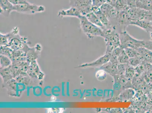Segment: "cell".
Returning a JSON list of instances; mask_svg holds the SVG:
<instances>
[{
    "instance_id": "6da1fadb",
    "label": "cell",
    "mask_w": 152,
    "mask_h": 113,
    "mask_svg": "<svg viewBox=\"0 0 152 113\" xmlns=\"http://www.w3.org/2000/svg\"><path fill=\"white\" fill-rule=\"evenodd\" d=\"M103 31V38H104L107 48L106 54H111L114 49L121 46L120 33L111 27L107 28Z\"/></svg>"
},
{
    "instance_id": "7a4b0ae2",
    "label": "cell",
    "mask_w": 152,
    "mask_h": 113,
    "mask_svg": "<svg viewBox=\"0 0 152 113\" xmlns=\"http://www.w3.org/2000/svg\"><path fill=\"white\" fill-rule=\"evenodd\" d=\"M78 19L83 32L90 39H92L96 37H103V30L91 22L85 16H81Z\"/></svg>"
},
{
    "instance_id": "3957f363",
    "label": "cell",
    "mask_w": 152,
    "mask_h": 113,
    "mask_svg": "<svg viewBox=\"0 0 152 113\" xmlns=\"http://www.w3.org/2000/svg\"><path fill=\"white\" fill-rule=\"evenodd\" d=\"M131 20L127 11L119 12L115 18L110 21V27L114 28L119 33L125 31L126 29L130 25Z\"/></svg>"
},
{
    "instance_id": "277c9868",
    "label": "cell",
    "mask_w": 152,
    "mask_h": 113,
    "mask_svg": "<svg viewBox=\"0 0 152 113\" xmlns=\"http://www.w3.org/2000/svg\"><path fill=\"white\" fill-rule=\"evenodd\" d=\"M120 38L121 46L123 49L130 48L137 50L143 48L144 41L135 39L126 31L120 33Z\"/></svg>"
},
{
    "instance_id": "5b68a950",
    "label": "cell",
    "mask_w": 152,
    "mask_h": 113,
    "mask_svg": "<svg viewBox=\"0 0 152 113\" xmlns=\"http://www.w3.org/2000/svg\"><path fill=\"white\" fill-rule=\"evenodd\" d=\"M45 10L43 5H37L29 2L22 4L14 5V12L25 14H32L43 13Z\"/></svg>"
},
{
    "instance_id": "8992f818",
    "label": "cell",
    "mask_w": 152,
    "mask_h": 113,
    "mask_svg": "<svg viewBox=\"0 0 152 113\" xmlns=\"http://www.w3.org/2000/svg\"><path fill=\"white\" fill-rule=\"evenodd\" d=\"M127 12L131 21L142 19L150 20L152 17V11L145 10L137 7L129 8Z\"/></svg>"
},
{
    "instance_id": "52a82bcc",
    "label": "cell",
    "mask_w": 152,
    "mask_h": 113,
    "mask_svg": "<svg viewBox=\"0 0 152 113\" xmlns=\"http://www.w3.org/2000/svg\"><path fill=\"white\" fill-rule=\"evenodd\" d=\"M69 1L70 6L77 8L83 16H85L92 12V0H69Z\"/></svg>"
},
{
    "instance_id": "ba28073f",
    "label": "cell",
    "mask_w": 152,
    "mask_h": 113,
    "mask_svg": "<svg viewBox=\"0 0 152 113\" xmlns=\"http://www.w3.org/2000/svg\"><path fill=\"white\" fill-rule=\"evenodd\" d=\"M102 13L106 16L109 21L115 18L119 13L114 6L106 3L99 7Z\"/></svg>"
},
{
    "instance_id": "9c48e42d",
    "label": "cell",
    "mask_w": 152,
    "mask_h": 113,
    "mask_svg": "<svg viewBox=\"0 0 152 113\" xmlns=\"http://www.w3.org/2000/svg\"><path fill=\"white\" fill-rule=\"evenodd\" d=\"M58 16L61 18L72 17H77L79 19L83 16L77 8L71 6L69 9H62L59 10L58 12Z\"/></svg>"
},
{
    "instance_id": "30bf717a",
    "label": "cell",
    "mask_w": 152,
    "mask_h": 113,
    "mask_svg": "<svg viewBox=\"0 0 152 113\" xmlns=\"http://www.w3.org/2000/svg\"><path fill=\"white\" fill-rule=\"evenodd\" d=\"M14 5L9 0H0L1 14L4 16L8 17L12 12H14Z\"/></svg>"
},
{
    "instance_id": "8fae6325",
    "label": "cell",
    "mask_w": 152,
    "mask_h": 113,
    "mask_svg": "<svg viewBox=\"0 0 152 113\" xmlns=\"http://www.w3.org/2000/svg\"><path fill=\"white\" fill-rule=\"evenodd\" d=\"M130 25L140 28L148 33L152 32V24L150 20L145 19L132 20L131 21Z\"/></svg>"
},
{
    "instance_id": "7c38bea8",
    "label": "cell",
    "mask_w": 152,
    "mask_h": 113,
    "mask_svg": "<svg viewBox=\"0 0 152 113\" xmlns=\"http://www.w3.org/2000/svg\"><path fill=\"white\" fill-rule=\"evenodd\" d=\"M111 58V54H106L104 56L99 58L95 61L92 62L87 63L83 65L85 67H98L102 66L107 63Z\"/></svg>"
},
{
    "instance_id": "4fadbf2b",
    "label": "cell",
    "mask_w": 152,
    "mask_h": 113,
    "mask_svg": "<svg viewBox=\"0 0 152 113\" xmlns=\"http://www.w3.org/2000/svg\"><path fill=\"white\" fill-rule=\"evenodd\" d=\"M85 16L89 21L95 25L100 28L103 30L106 29V27L103 25L99 18L94 12H91L86 15Z\"/></svg>"
},
{
    "instance_id": "5bb4252c",
    "label": "cell",
    "mask_w": 152,
    "mask_h": 113,
    "mask_svg": "<svg viewBox=\"0 0 152 113\" xmlns=\"http://www.w3.org/2000/svg\"><path fill=\"white\" fill-rule=\"evenodd\" d=\"M136 7L152 11V0H137Z\"/></svg>"
},
{
    "instance_id": "9a60e30c",
    "label": "cell",
    "mask_w": 152,
    "mask_h": 113,
    "mask_svg": "<svg viewBox=\"0 0 152 113\" xmlns=\"http://www.w3.org/2000/svg\"><path fill=\"white\" fill-rule=\"evenodd\" d=\"M114 7L119 12L127 11L129 9L126 0H117L114 5Z\"/></svg>"
},
{
    "instance_id": "2e32d148",
    "label": "cell",
    "mask_w": 152,
    "mask_h": 113,
    "mask_svg": "<svg viewBox=\"0 0 152 113\" xmlns=\"http://www.w3.org/2000/svg\"><path fill=\"white\" fill-rule=\"evenodd\" d=\"M129 58L124 49L118 56V61L120 63L126 64L129 63Z\"/></svg>"
},
{
    "instance_id": "e0dca14e",
    "label": "cell",
    "mask_w": 152,
    "mask_h": 113,
    "mask_svg": "<svg viewBox=\"0 0 152 113\" xmlns=\"http://www.w3.org/2000/svg\"><path fill=\"white\" fill-rule=\"evenodd\" d=\"M124 49L130 58L137 57L140 55V54L137 52L136 49L130 48H125Z\"/></svg>"
},
{
    "instance_id": "ac0fdd59",
    "label": "cell",
    "mask_w": 152,
    "mask_h": 113,
    "mask_svg": "<svg viewBox=\"0 0 152 113\" xmlns=\"http://www.w3.org/2000/svg\"><path fill=\"white\" fill-rule=\"evenodd\" d=\"M95 76L97 80L100 81L104 80L107 78L106 71L103 69L99 70L96 71Z\"/></svg>"
},
{
    "instance_id": "d6986e66",
    "label": "cell",
    "mask_w": 152,
    "mask_h": 113,
    "mask_svg": "<svg viewBox=\"0 0 152 113\" xmlns=\"http://www.w3.org/2000/svg\"><path fill=\"white\" fill-rule=\"evenodd\" d=\"M108 0H92V7L99 8L104 4L106 3Z\"/></svg>"
},
{
    "instance_id": "ffe728a7",
    "label": "cell",
    "mask_w": 152,
    "mask_h": 113,
    "mask_svg": "<svg viewBox=\"0 0 152 113\" xmlns=\"http://www.w3.org/2000/svg\"><path fill=\"white\" fill-rule=\"evenodd\" d=\"M145 79L148 83H152V67H150L146 72Z\"/></svg>"
},
{
    "instance_id": "44dd1931",
    "label": "cell",
    "mask_w": 152,
    "mask_h": 113,
    "mask_svg": "<svg viewBox=\"0 0 152 113\" xmlns=\"http://www.w3.org/2000/svg\"><path fill=\"white\" fill-rule=\"evenodd\" d=\"M143 48L152 51V41H144Z\"/></svg>"
},
{
    "instance_id": "7402d4cb",
    "label": "cell",
    "mask_w": 152,
    "mask_h": 113,
    "mask_svg": "<svg viewBox=\"0 0 152 113\" xmlns=\"http://www.w3.org/2000/svg\"><path fill=\"white\" fill-rule=\"evenodd\" d=\"M140 63V60L139 59L138 56L129 59V63L132 66L137 65Z\"/></svg>"
},
{
    "instance_id": "603a6c76",
    "label": "cell",
    "mask_w": 152,
    "mask_h": 113,
    "mask_svg": "<svg viewBox=\"0 0 152 113\" xmlns=\"http://www.w3.org/2000/svg\"><path fill=\"white\" fill-rule=\"evenodd\" d=\"M9 1L14 5H20L29 2L28 0H9Z\"/></svg>"
},
{
    "instance_id": "cb8c5ba5",
    "label": "cell",
    "mask_w": 152,
    "mask_h": 113,
    "mask_svg": "<svg viewBox=\"0 0 152 113\" xmlns=\"http://www.w3.org/2000/svg\"><path fill=\"white\" fill-rule=\"evenodd\" d=\"M126 76L127 78H130L131 77L133 76L134 74V72H131L134 71L133 69L130 67V68H127L126 69Z\"/></svg>"
},
{
    "instance_id": "d4e9b609",
    "label": "cell",
    "mask_w": 152,
    "mask_h": 113,
    "mask_svg": "<svg viewBox=\"0 0 152 113\" xmlns=\"http://www.w3.org/2000/svg\"><path fill=\"white\" fill-rule=\"evenodd\" d=\"M137 0H126L127 3L130 8L136 7Z\"/></svg>"
},
{
    "instance_id": "484cf974",
    "label": "cell",
    "mask_w": 152,
    "mask_h": 113,
    "mask_svg": "<svg viewBox=\"0 0 152 113\" xmlns=\"http://www.w3.org/2000/svg\"><path fill=\"white\" fill-rule=\"evenodd\" d=\"M150 35L151 38V41H152V32L150 33Z\"/></svg>"
},
{
    "instance_id": "4316f807",
    "label": "cell",
    "mask_w": 152,
    "mask_h": 113,
    "mask_svg": "<svg viewBox=\"0 0 152 113\" xmlns=\"http://www.w3.org/2000/svg\"><path fill=\"white\" fill-rule=\"evenodd\" d=\"M151 23H152V20H151Z\"/></svg>"
}]
</instances>
